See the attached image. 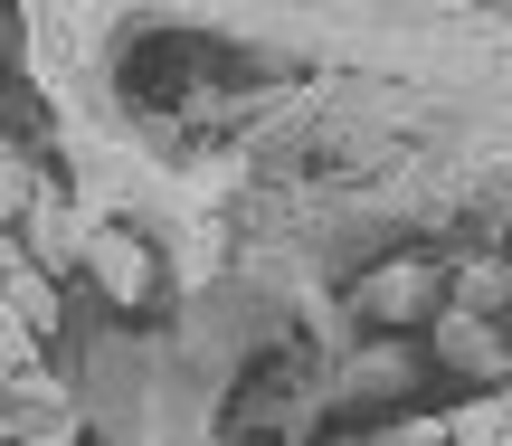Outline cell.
I'll use <instances>...</instances> for the list:
<instances>
[{
	"label": "cell",
	"instance_id": "obj_2",
	"mask_svg": "<svg viewBox=\"0 0 512 446\" xmlns=\"http://www.w3.org/2000/svg\"><path fill=\"white\" fill-rule=\"evenodd\" d=\"M0 295H10V314L29 323V333H57V285L38 276V266H19V276H0Z\"/></svg>",
	"mask_w": 512,
	"mask_h": 446
},
{
	"label": "cell",
	"instance_id": "obj_3",
	"mask_svg": "<svg viewBox=\"0 0 512 446\" xmlns=\"http://www.w3.org/2000/svg\"><path fill=\"white\" fill-rule=\"evenodd\" d=\"M86 257H95V276H105V285H114L124 304L143 295V257H133L124 238H105V228H86Z\"/></svg>",
	"mask_w": 512,
	"mask_h": 446
},
{
	"label": "cell",
	"instance_id": "obj_4",
	"mask_svg": "<svg viewBox=\"0 0 512 446\" xmlns=\"http://www.w3.org/2000/svg\"><path fill=\"white\" fill-rule=\"evenodd\" d=\"M29 361H38V333L10 314V295H0V371H29Z\"/></svg>",
	"mask_w": 512,
	"mask_h": 446
},
{
	"label": "cell",
	"instance_id": "obj_1",
	"mask_svg": "<svg viewBox=\"0 0 512 446\" xmlns=\"http://www.w3.org/2000/svg\"><path fill=\"white\" fill-rule=\"evenodd\" d=\"M446 446H512V390H484V399H465L456 418H437Z\"/></svg>",
	"mask_w": 512,
	"mask_h": 446
}]
</instances>
